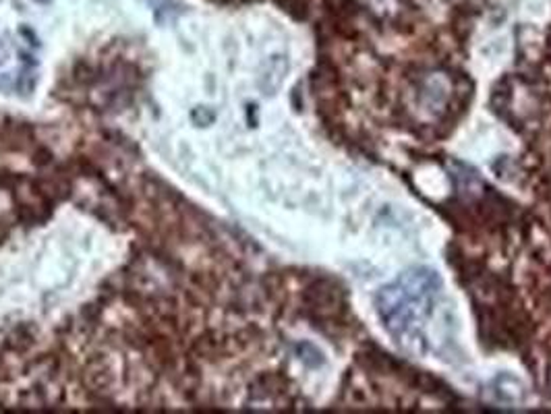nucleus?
I'll list each match as a JSON object with an SVG mask.
<instances>
[{
    "label": "nucleus",
    "instance_id": "nucleus-1",
    "mask_svg": "<svg viewBox=\"0 0 551 414\" xmlns=\"http://www.w3.org/2000/svg\"><path fill=\"white\" fill-rule=\"evenodd\" d=\"M437 290V278L429 269L411 272L394 286L381 290L377 306L381 319L394 334H406L419 325L431 311V300Z\"/></svg>",
    "mask_w": 551,
    "mask_h": 414
}]
</instances>
